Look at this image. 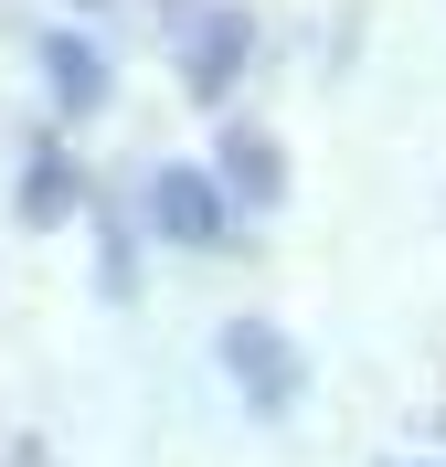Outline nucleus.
Listing matches in <instances>:
<instances>
[{
    "instance_id": "obj_1",
    "label": "nucleus",
    "mask_w": 446,
    "mask_h": 467,
    "mask_svg": "<svg viewBox=\"0 0 446 467\" xmlns=\"http://www.w3.org/2000/svg\"><path fill=\"white\" fill-rule=\"evenodd\" d=\"M149 234H171V244H234V192L192 160L171 171H149Z\"/></svg>"
},
{
    "instance_id": "obj_2",
    "label": "nucleus",
    "mask_w": 446,
    "mask_h": 467,
    "mask_svg": "<svg viewBox=\"0 0 446 467\" xmlns=\"http://www.w3.org/2000/svg\"><path fill=\"white\" fill-rule=\"evenodd\" d=\"M213 350H223V372H234L244 414H266V425H276V414L297 404V350L276 340L266 319H223V340H213Z\"/></svg>"
},
{
    "instance_id": "obj_3",
    "label": "nucleus",
    "mask_w": 446,
    "mask_h": 467,
    "mask_svg": "<svg viewBox=\"0 0 446 467\" xmlns=\"http://www.w3.org/2000/svg\"><path fill=\"white\" fill-rule=\"evenodd\" d=\"M244 54H255V22H244L234 0H213L202 22L181 32V86H192V96H202V107H213V96H234Z\"/></svg>"
},
{
    "instance_id": "obj_4",
    "label": "nucleus",
    "mask_w": 446,
    "mask_h": 467,
    "mask_svg": "<svg viewBox=\"0 0 446 467\" xmlns=\"http://www.w3.org/2000/svg\"><path fill=\"white\" fill-rule=\"evenodd\" d=\"M43 86H54V107H64V117L107 107V54H96L86 32H43Z\"/></svg>"
},
{
    "instance_id": "obj_5",
    "label": "nucleus",
    "mask_w": 446,
    "mask_h": 467,
    "mask_svg": "<svg viewBox=\"0 0 446 467\" xmlns=\"http://www.w3.org/2000/svg\"><path fill=\"white\" fill-rule=\"evenodd\" d=\"M213 181H223L234 202H276V139H266V128H223V160H213Z\"/></svg>"
},
{
    "instance_id": "obj_6",
    "label": "nucleus",
    "mask_w": 446,
    "mask_h": 467,
    "mask_svg": "<svg viewBox=\"0 0 446 467\" xmlns=\"http://www.w3.org/2000/svg\"><path fill=\"white\" fill-rule=\"evenodd\" d=\"M64 213H75V149L32 139V160H22V223H64Z\"/></svg>"
},
{
    "instance_id": "obj_7",
    "label": "nucleus",
    "mask_w": 446,
    "mask_h": 467,
    "mask_svg": "<svg viewBox=\"0 0 446 467\" xmlns=\"http://www.w3.org/2000/svg\"><path fill=\"white\" fill-rule=\"evenodd\" d=\"M96 276H107V287L128 297V287H139V244H128V234H107V255H96Z\"/></svg>"
},
{
    "instance_id": "obj_8",
    "label": "nucleus",
    "mask_w": 446,
    "mask_h": 467,
    "mask_svg": "<svg viewBox=\"0 0 446 467\" xmlns=\"http://www.w3.org/2000/svg\"><path fill=\"white\" fill-rule=\"evenodd\" d=\"M86 11H96V0H86Z\"/></svg>"
}]
</instances>
